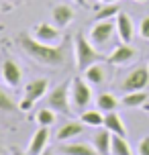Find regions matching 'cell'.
I'll list each match as a JSON object with an SVG mask.
<instances>
[{
    "instance_id": "cell-1",
    "label": "cell",
    "mask_w": 149,
    "mask_h": 155,
    "mask_svg": "<svg viewBox=\"0 0 149 155\" xmlns=\"http://www.w3.org/2000/svg\"><path fill=\"white\" fill-rule=\"evenodd\" d=\"M18 45L23 47V51L29 57H33L37 63L41 65H49V68H59L65 63L68 59V49L63 45H47V43H41L35 37L21 33L18 35Z\"/></svg>"
},
{
    "instance_id": "cell-2",
    "label": "cell",
    "mask_w": 149,
    "mask_h": 155,
    "mask_svg": "<svg viewBox=\"0 0 149 155\" xmlns=\"http://www.w3.org/2000/svg\"><path fill=\"white\" fill-rule=\"evenodd\" d=\"M74 53H76V65L82 71L86 70V68H90L92 63L106 61V57H108V55L102 53L98 47L92 45V41L86 39L84 35H78V37L74 39Z\"/></svg>"
},
{
    "instance_id": "cell-3",
    "label": "cell",
    "mask_w": 149,
    "mask_h": 155,
    "mask_svg": "<svg viewBox=\"0 0 149 155\" xmlns=\"http://www.w3.org/2000/svg\"><path fill=\"white\" fill-rule=\"evenodd\" d=\"M70 86H71V80L55 86L45 98V106L53 108L55 112H61V114H71L74 108H71V100H70Z\"/></svg>"
},
{
    "instance_id": "cell-4",
    "label": "cell",
    "mask_w": 149,
    "mask_h": 155,
    "mask_svg": "<svg viewBox=\"0 0 149 155\" xmlns=\"http://www.w3.org/2000/svg\"><path fill=\"white\" fill-rule=\"evenodd\" d=\"M70 100H71V108L76 112H84L86 106L92 100V90L86 84V80L82 78H71V86H70Z\"/></svg>"
},
{
    "instance_id": "cell-5",
    "label": "cell",
    "mask_w": 149,
    "mask_h": 155,
    "mask_svg": "<svg viewBox=\"0 0 149 155\" xmlns=\"http://www.w3.org/2000/svg\"><path fill=\"white\" fill-rule=\"evenodd\" d=\"M114 35H117V23H112V18H108V21H96L92 25V29H90V41L100 51L112 41Z\"/></svg>"
},
{
    "instance_id": "cell-6",
    "label": "cell",
    "mask_w": 149,
    "mask_h": 155,
    "mask_svg": "<svg viewBox=\"0 0 149 155\" xmlns=\"http://www.w3.org/2000/svg\"><path fill=\"white\" fill-rule=\"evenodd\" d=\"M149 86V70L147 65L145 68H135L133 71H129L127 78L121 84V90L123 92H137V90H145Z\"/></svg>"
},
{
    "instance_id": "cell-7",
    "label": "cell",
    "mask_w": 149,
    "mask_h": 155,
    "mask_svg": "<svg viewBox=\"0 0 149 155\" xmlns=\"http://www.w3.org/2000/svg\"><path fill=\"white\" fill-rule=\"evenodd\" d=\"M33 37L41 43H47V45H59L61 43V29L57 25L39 23L33 29Z\"/></svg>"
},
{
    "instance_id": "cell-8",
    "label": "cell",
    "mask_w": 149,
    "mask_h": 155,
    "mask_svg": "<svg viewBox=\"0 0 149 155\" xmlns=\"http://www.w3.org/2000/svg\"><path fill=\"white\" fill-rule=\"evenodd\" d=\"M137 57V49L131 43H121L112 49V53L106 57V63L110 65H127Z\"/></svg>"
},
{
    "instance_id": "cell-9",
    "label": "cell",
    "mask_w": 149,
    "mask_h": 155,
    "mask_svg": "<svg viewBox=\"0 0 149 155\" xmlns=\"http://www.w3.org/2000/svg\"><path fill=\"white\" fill-rule=\"evenodd\" d=\"M114 23H117V37L121 39V43H131L135 37V27L131 16L127 12H118Z\"/></svg>"
},
{
    "instance_id": "cell-10",
    "label": "cell",
    "mask_w": 149,
    "mask_h": 155,
    "mask_svg": "<svg viewBox=\"0 0 149 155\" xmlns=\"http://www.w3.org/2000/svg\"><path fill=\"white\" fill-rule=\"evenodd\" d=\"M49 137H51V133H49V127H39L35 135L31 137L29 141V155H41L45 151V147L49 145Z\"/></svg>"
},
{
    "instance_id": "cell-11",
    "label": "cell",
    "mask_w": 149,
    "mask_h": 155,
    "mask_svg": "<svg viewBox=\"0 0 149 155\" xmlns=\"http://www.w3.org/2000/svg\"><path fill=\"white\" fill-rule=\"evenodd\" d=\"M2 80L8 86H12V88H16V86L21 84V80H23V71L18 68V63L15 59H10V57H6L2 61Z\"/></svg>"
},
{
    "instance_id": "cell-12",
    "label": "cell",
    "mask_w": 149,
    "mask_h": 155,
    "mask_svg": "<svg viewBox=\"0 0 149 155\" xmlns=\"http://www.w3.org/2000/svg\"><path fill=\"white\" fill-rule=\"evenodd\" d=\"M49 90V80L47 78H35V80H31V82H27L25 84V96L27 98H31V100H39V98H43L45 94H47Z\"/></svg>"
},
{
    "instance_id": "cell-13",
    "label": "cell",
    "mask_w": 149,
    "mask_h": 155,
    "mask_svg": "<svg viewBox=\"0 0 149 155\" xmlns=\"http://www.w3.org/2000/svg\"><path fill=\"white\" fill-rule=\"evenodd\" d=\"M51 16H53V23L59 27V29H63V27H68V25H71V21H74V8L68 6V4H55L53 8H51Z\"/></svg>"
},
{
    "instance_id": "cell-14",
    "label": "cell",
    "mask_w": 149,
    "mask_h": 155,
    "mask_svg": "<svg viewBox=\"0 0 149 155\" xmlns=\"http://www.w3.org/2000/svg\"><path fill=\"white\" fill-rule=\"evenodd\" d=\"M110 141H112V133L108 129L96 131L92 135V145L98 151V155H110Z\"/></svg>"
},
{
    "instance_id": "cell-15",
    "label": "cell",
    "mask_w": 149,
    "mask_h": 155,
    "mask_svg": "<svg viewBox=\"0 0 149 155\" xmlns=\"http://www.w3.org/2000/svg\"><path fill=\"white\" fill-rule=\"evenodd\" d=\"M61 155H98L92 143H65L59 147Z\"/></svg>"
},
{
    "instance_id": "cell-16",
    "label": "cell",
    "mask_w": 149,
    "mask_h": 155,
    "mask_svg": "<svg viewBox=\"0 0 149 155\" xmlns=\"http://www.w3.org/2000/svg\"><path fill=\"white\" fill-rule=\"evenodd\" d=\"M104 129H108L112 135L127 137V127H125V123H123V118L117 114V110H112V112H106V114H104Z\"/></svg>"
},
{
    "instance_id": "cell-17",
    "label": "cell",
    "mask_w": 149,
    "mask_h": 155,
    "mask_svg": "<svg viewBox=\"0 0 149 155\" xmlns=\"http://www.w3.org/2000/svg\"><path fill=\"white\" fill-rule=\"evenodd\" d=\"M84 78H86V82H90V84H94V86L104 84L106 82V70H104L102 61L92 63L90 68H86L84 70Z\"/></svg>"
},
{
    "instance_id": "cell-18",
    "label": "cell",
    "mask_w": 149,
    "mask_h": 155,
    "mask_svg": "<svg viewBox=\"0 0 149 155\" xmlns=\"http://www.w3.org/2000/svg\"><path fill=\"white\" fill-rule=\"evenodd\" d=\"M149 100V94L145 90H137V92H127L123 96L121 104L127 106V108H139V106H145Z\"/></svg>"
},
{
    "instance_id": "cell-19",
    "label": "cell",
    "mask_w": 149,
    "mask_h": 155,
    "mask_svg": "<svg viewBox=\"0 0 149 155\" xmlns=\"http://www.w3.org/2000/svg\"><path fill=\"white\" fill-rule=\"evenodd\" d=\"M84 133V123L82 120H70V123H65L57 131V139L59 141H70V139H74V137H78V135H82Z\"/></svg>"
},
{
    "instance_id": "cell-20",
    "label": "cell",
    "mask_w": 149,
    "mask_h": 155,
    "mask_svg": "<svg viewBox=\"0 0 149 155\" xmlns=\"http://www.w3.org/2000/svg\"><path fill=\"white\" fill-rule=\"evenodd\" d=\"M118 98L114 96V94H110V92H102L96 96V106H98V110H102L104 114L106 112H112V110H117L118 108Z\"/></svg>"
},
{
    "instance_id": "cell-21",
    "label": "cell",
    "mask_w": 149,
    "mask_h": 155,
    "mask_svg": "<svg viewBox=\"0 0 149 155\" xmlns=\"http://www.w3.org/2000/svg\"><path fill=\"white\" fill-rule=\"evenodd\" d=\"M110 155H133V149L129 145L127 137L112 135V141H110Z\"/></svg>"
},
{
    "instance_id": "cell-22",
    "label": "cell",
    "mask_w": 149,
    "mask_h": 155,
    "mask_svg": "<svg viewBox=\"0 0 149 155\" xmlns=\"http://www.w3.org/2000/svg\"><path fill=\"white\" fill-rule=\"evenodd\" d=\"M80 120L88 127H104V112L102 110H84L80 112Z\"/></svg>"
},
{
    "instance_id": "cell-23",
    "label": "cell",
    "mask_w": 149,
    "mask_h": 155,
    "mask_svg": "<svg viewBox=\"0 0 149 155\" xmlns=\"http://www.w3.org/2000/svg\"><path fill=\"white\" fill-rule=\"evenodd\" d=\"M121 12V8H118L117 2H110V4H104V6L96 12V21H108V18H117V15Z\"/></svg>"
},
{
    "instance_id": "cell-24",
    "label": "cell",
    "mask_w": 149,
    "mask_h": 155,
    "mask_svg": "<svg viewBox=\"0 0 149 155\" xmlns=\"http://www.w3.org/2000/svg\"><path fill=\"white\" fill-rule=\"evenodd\" d=\"M55 120H57L55 110L49 108V106H45V108H41L37 112V123H39V127H53Z\"/></svg>"
},
{
    "instance_id": "cell-25",
    "label": "cell",
    "mask_w": 149,
    "mask_h": 155,
    "mask_svg": "<svg viewBox=\"0 0 149 155\" xmlns=\"http://www.w3.org/2000/svg\"><path fill=\"white\" fill-rule=\"evenodd\" d=\"M15 108L16 106H15V102H12V98L4 90H0V112H12Z\"/></svg>"
},
{
    "instance_id": "cell-26",
    "label": "cell",
    "mask_w": 149,
    "mask_h": 155,
    "mask_svg": "<svg viewBox=\"0 0 149 155\" xmlns=\"http://www.w3.org/2000/svg\"><path fill=\"white\" fill-rule=\"evenodd\" d=\"M139 35H141L143 39H147V41H149V15L143 16L141 23H139Z\"/></svg>"
},
{
    "instance_id": "cell-27",
    "label": "cell",
    "mask_w": 149,
    "mask_h": 155,
    "mask_svg": "<svg viewBox=\"0 0 149 155\" xmlns=\"http://www.w3.org/2000/svg\"><path fill=\"white\" fill-rule=\"evenodd\" d=\"M137 155H149V135L139 141V145H137Z\"/></svg>"
},
{
    "instance_id": "cell-28",
    "label": "cell",
    "mask_w": 149,
    "mask_h": 155,
    "mask_svg": "<svg viewBox=\"0 0 149 155\" xmlns=\"http://www.w3.org/2000/svg\"><path fill=\"white\" fill-rule=\"evenodd\" d=\"M33 104H35V100H31V98H27V96H25L23 100H21V104H18V108L23 110V112H27V110L33 108Z\"/></svg>"
},
{
    "instance_id": "cell-29",
    "label": "cell",
    "mask_w": 149,
    "mask_h": 155,
    "mask_svg": "<svg viewBox=\"0 0 149 155\" xmlns=\"http://www.w3.org/2000/svg\"><path fill=\"white\" fill-rule=\"evenodd\" d=\"M102 4H110V2H118V0H100Z\"/></svg>"
},
{
    "instance_id": "cell-30",
    "label": "cell",
    "mask_w": 149,
    "mask_h": 155,
    "mask_svg": "<svg viewBox=\"0 0 149 155\" xmlns=\"http://www.w3.org/2000/svg\"><path fill=\"white\" fill-rule=\"evenodd\" d=\"M76 2H78L80 6H86V0H76Z\"/></svg>"
},
{
    "instance_id": "cell-31",
    "label": "cell",
    "mask_w": 149,
    "mask_h": 155,
    "mask_svg": "<svg viewBox=\"0 0 149 155\" xmlns=\"http://www.w3.org/2000/svg\"><path fill=\"white\" fill-rule=\"evenodd\" d=\"M12 155H29V153H23V151H15Z\"/></svg>"
},
{
    "instance_id": "cell-32",
    "label": "cell",
    "mask_w": 149,
    "mask_h": 155,
    "mask_svg": "<svg viewBox=\"0 0 149 155\" xmlns=\"http://www.w3.org/2000/svg\"><path fill=\"white\" fill-rule=\"evenodd\" d=\"M41 155H51V151H47V149H45V151H43Z\"/></svg>"
},
{
    "instance_id": "cell-33",
    "label": "cell",
    "mask_w": 149,
    "mask_h": 155,
    "mask_svg": "<svg viewBox=\"0 0 149 155\" xmlns=\"http://www.w3.org/2000/svg\"><path fill=\"white\" fill-rule=\"evenodd\" d=\"M135 2H147V0H135Z\"/></svg>"
},
{
    "instance_id": "cell-34",
    "label": "cell",
    "mask_w": 149,
    "mask_h": 155,
    "mask_svg": "<svg viewBox=\"0 0 149 155\" xmlns=\"http://www.w3.org/2000/svg\"><path fill=\"white\" fill-rule=\"evenodd\" d=\"M147 70H149V61H147Z\"/></svg>"
}]
</instances>
